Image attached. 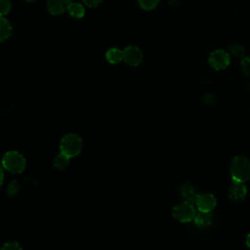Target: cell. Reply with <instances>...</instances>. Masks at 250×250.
I'll list each match as a JSON object with an SVG mask.
<instances>
[{
  "instance_id": "1",
  "label": "cell",
  "mask_w": 250,
  "mask_h": 250,
  "mask_svg": "<svg viewBox=\"0 0 250 250\" xmlns=\"http://www.w3.org/2000/svg\"><path fill=\"white\" fill-rule=\"evenodd\" d=\"M230 174L233 182L244 183L250 179V160L243 156H236L230 165Z\"/></svg>"
},
{
  "instance_id": "2",
  "label": "cell",
  "mask_w": 250,
  "mask_h": 250,
  "mask_svg": "<svg viewBox=\"0 0 250 250\" xmlns=\"http://www.w3.org/2000/svg\"><path fill=\"white\" fill-rule=\"evenodd\" d=\"M60 148L61 152L67 157H74L79 154L82 149V140L76 134H67L62 139Z\"/></svg>"
},
{
  "instance_id": "3",
  "label": "cell",
  "mask_w": 250,
  "mask_h": 250,
  "mask_svg": "<svg viewBox=\"0 0 250 250\" xmlns=\"http://www.w3.org/2000/svg\"><path fill=\"white\" fill-rule=\"evenodd\" d=\"M2 165L9 172L14 174L21 173L25 168V158L21 153L16 150L8 151L3 156Z\"/></svg>"
},
{
  "instance_id": "4",
  "label": "cell",
  "mask_w": 250,
  "mask_h": 250,
  "mask_svg": "<svg viewBox=\"0 0 250 250\" xmlns=\"http://www.w3.org/2000/svg\"><path fill=\"white\" fill-rule=\"evenodd\" d=\"M173 216L174 218H176L178 221L182 223H188L192 221L195 216V210H194L193 204L184 201L176 205L173 209Z\"/></svg>"
},
{
  "instance_id": "5",
  "label": "cell",
  "mask_w": 250,
  "mask_h": 250,
  "mask_svg": "<svg viewBox=\"0 0 250 250\" xmlns=\"http://www.w3.org/2000/svg\"><path fill=\"white\" fill-rule=\"evenodd\" d=\"M230 62L229 55L224 50H216L211 53L209 57L210 65L216 70L225 69Z\"/></svg>"
},
{
  "instance_id": "6",
  "label": "cell",
  "mask_w": 250,
  "mask_h": 250,
  "mask_svg": "<svg viewBox=\"0 0 250 250\" xmlns=\"http://www.w3.org/2000/svg\"><path fill=\"white\" fill-rule=\"evenodd\" d=\"M143 60V53L142 51L135 47L129 46L123 50V61H125L130 65H138L142 62Z\"/></svg>"
},
{
  "instance_id": "7",
  "label": "cell",
  "mask_w": 250,
  "mask_h": 250,
  "mask_svg": "<svg viewBox=\"0 0 250 250\" xmlns=\"http://www.w3.org/2000/svg\"><path fill=\"white\" fill-rule=\"evenodd\" d=\"M195 205L199 211L211 212L216 206V198L211 193L198 194L195 201Z\"/></svg>"
},
{
  "instance_id": "8",
  "label": "cell",
  "mask_w": 250,
  "mask_h": 250,
  "mask_svg": "<svg viewBox=\"0 0 250 250\" xmlns=\"http://www.w3.org/2000/svg\"><path fill=\"white\" fill-rule=\"evenodd\" d=\"M246 194H247V188L244 183L233 182L229 191V198L234 201H241L245 198Z\"/></svg>"
},
{
  "instance_id": "9",
  "label": "cell",
  "mask_w": 250,
  "mask_h": 250,
  "mask_svg": "<svg viewBox=\"0 0 250 250\" xmlns=\"http://www.w3.org/2000/svg\"><path fill=\"white\" fill-rule=\"evenodd\" d=\"M72 0H48V10L52 15H60L66 11Z\"/></svg>"
},
{
  "instance_id": "10",
  "label": "cell",
  "mask_w": 250,
  "mask_h": 250,
  "mask_svg": "<svg viewBox=\"0 0 250 250\" xmlns=\"http://www.w3.org/2000/svg\"><path fill=\"white\" fill-rule=\"evenodd\" d=\"M180 194L184 201L188 202L190 204H195V201H196V198L198 195L196 193L194 188L188 184H185L184 186H182V188L180 189Z\"/></svg>"
},
{
  "instance_id": "11",
  "label": "cell",
  "mask_w": 250,
  "mask_h": 250,
  "mask_svg": "<svg viewBox=\"0 0 250 250\" xmlns=\"http://www.w3.org/2000/svg\"><path fill=\"white\" fill-rule=\"evenodd\" d=\"M212 221H213V218L210 212H202V211L195 213V216L193 219L194 224L200 229L208 228L209 226H211Z\"/></svg>"
},
{
  "instance_id": "12",
  "label": "cell",
  "mask_w": 250,
  "mask_h": 250,
  "mask_svg": "<svg viewBox=\"0 0 250 250\" xmlns=\"http://www.w3.org/2000/svg\"><path fill=\"white\" fill-rule=\"evenodd\" d=\"M12 33V26L10 22L4 18L0 17V42L7 40Z\"/></svg>"
},
{
  "instance_id": "13",
  "label": "cell",
  "mask_w": 250,
  "mask_h": 250,
  "mask_svg": "<svg viewBox=\"0 0 250 250\" xmlns=\"http://www.w3.org/2000/svg\"><path fill=\"white\" fill-rule=\"evenodd\" d=\"M106 59L110 63H118L123 60V51L111 48L106 52Z\"/></svg>"
},
{
  "instance_id": "14",
  "label": "cell",
  "mask_w": 250,
  "mask_h": 250,
  "mask_svg": "<svg viewBox=\"0 0 250 250\" xmlns=\"http://www.w3.org/2000/svg\"><path fill=\"white\" fill-rule=\"evenodd\" d=\"M68 12L70 14L71 17L75 18V19H80L84 16L85 14V10H84V7L79 4V3H71L68 7Z\"/></svg>"
},
{
  "instance_id": "15",
  "label": "cell",
  "mask_w": 250,
  "mask_h": 250,
  "mask_svg": "<svg viewBox=\"0 0 250 250\" xmlns=\"http://www.w3.org/2000/svg\"><path fill=\"white\" fill-rule=\"evenodd\" d=\"M69 162V157H67L66 155H64L63 153H60L59 155H57L54 159V166L56 169L62 170L63 168H65L68 165Z\"/></svg>"
},
{
  "instance_id": "16",
  "label": "cell",
  "mask_w": 250,
  "mask_h": 250,
  "mask_svg": "<svg viewBox=\"0 0 250 250\" xmlns=\"http://www.w3.org/2000/svg\"><path fill=\"white\" fill-rule=\"evenodd\" d=\"M139 4L141 6V8H143L144 10L149 11L154 9L157 5L159 0H138Z\"/></svg>"
},
{
  "instance_id": "17",
  "label": "cell",
  "mask_w": 250,
  "mask_h": 250,
  "mask_svg": "<svg viewBox=\"0 0 250 250\" xmlns=\"http://www.w3.org/2000/svg\"><path fill=\"white\" fill-rule=\"evenodd\" d=\"M11 10L10 0H0V17L7 15Z\"/></svg>"
},
{
  "instance_id": "18",
  "label": "cell",
  "mask_w": 250,
  "mask_h": 250,
  "mask_svg": "<svg viewBox=\"0 0 250 250\" xmlns=\"http://www.w3.org/2000/svg\"><path fill=\"white\" fill-rule=\"evenodd\" d=\"M241 68L246 75H250V57H244L242 59Z\"/></svg>"
},
{
  "instance_id": "19",
  "label": "cell",
  "mask_w": 250,
  "mask_h": 250,
  "mask_svg": "<svg viewBox=\"0 0 250 250\" xmlns=\"http://www.w3.org/2000/svg\"><path fill=\"white\" fill-rule=\"evenodd\" d=\"M0 250H22L21 247L20 246V244L18 242L12 241V242H7L5 243Z\"/></svg>"
},
{
  "instance_id": "20",
  "label": "cell",
  "mask_w": 250,
  "mask_h": 250,
  "mask_svg": "<svg viewBox=\"0 0 250 250\" xmlns=\"http://www.w3.org/2000/svg\"><path fill=\"white\" fill-rule=\"evenodd\" d=\"M230 52H231V54H233L235 56H242L244 54V49L242 46L234 44V45L230 46Z\"/></svg>"
},
{
  "instance_id": "21",
  "label": "cell",
  "mask_w": 250,
  "mask_h": 250,
  "mask_svg": "<svg viewBox=\"0 0 250 250\" xmlns=\"http://www.w3.org/2000/svg\"><path fill=\"white\" fill-rule=\"evenodd\" d=\"M17 190H18V186H17L16 182L11 183L10 186H9V188H8V193H9L10 195H14V194L17 192Z\"/></svg>"
},
{
  "instance_id": "22",
  "label": "cell",
  "mask_w": 250,
  "mask_h": 250,
  "mask_svg": "<svg viewBox=\"0 0 250 250\" xmlns=\"http://www.w3.org/2000/svg\"><path fill=\"white\" fill-rule=\"evenodd\" d=\"M83 1L89 7H97L102 2V0H83Z\"/></svg>"
},
{
  "instance_id": "23",
  "label": "cell",
  "mask_w": 250,
  "mask_h": 250,
  "mask_svg": "<svg viewBox=\"0 0 250 250\" xmlns=\"http://www.w3.org/2000/svg\"><path fill=\"white\" fill-rule=\"evenodd\" d=\"M3 165L2 164H0V187H1V185H2V183H3V179H4V173H3Z\"/></svg>"
},
{
  "instance_id": "24",
  "label": "cell",
  "mask_w": 250,
  "mask_h": 250,
  "mask_svg": "<svg viewBox=\"0 0 250 250\" xmlns=\"http://www.w3.org/2000/svg\"><path fill=\"white\" fill-rule=\"evenodd\" d=\"M246 244H247V246L250 248V233L246 236Z\"/></svg>"
},
{
  "instance_id": "25",
  "label": "cell",
  "mask_w": 250,
  "mask_h": 250,
  "mask_svg": "<svg viewBox=\"0 0 250 250\" xmlns=\"http://www.w3.org/2000/svg\"><path fill=\"white\" fill-rule=\"evenodd\" d=\"M25 1H28V2H31V1H34V0H25Z\"/></svg>"
}]
</instances>
